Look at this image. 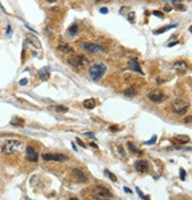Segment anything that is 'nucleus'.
I'll list each match as a JSON object with an SVG mask.
<instances>
[{
    "instance_id": "nucleus-1",
    "label": "nucleus",
    "mask_w": 192,
    "mask_h": 200,
    "mask_svg": "<svg viewBox=\"0 0 192 200\" xmlns=\"http://www.w3.org/2000/svg\"><path fill=\"white\" fill-rule=\"evenodd\" d=\"M25 149V145L22 141L18 140H8L2 144L1 151L5 155H13V154H19Z\"/></svg>"
},
{
    "instance_id": "nucleus-2",
    "label": "nucleus",
    "mask_w": 192,
    "mask_h": 200,
    "mask_svg": "<svg viewBox=\"0 0 192 200\" xmlns=\"http://www.w3.org/2000/svg\"><path fill=\"white\" fill-rule=\"evenodd\" d=\"M91 198L95 200H110L111 193L103 186H95L91 189Z\"/></svg>"
},
{
    "instance_id": "nucleus-3",
    "label": "nucleus",
    "mask_w": 192,
    "mask_h": 200,
    "mask_svg": "<svg viewBox=\"0 0 192 200\" xmlns=\"http://www.w3.org/2000/svg\"><path fill=\"white\" fill-rule=\"evenodd\" d=\"M189 106H190V105H189V102H187L186 100L179 99V98L174 99L171 102V109H172V111L176 114H179V116L186 113Z\"/></svg>"
},
{
    "instance_id": "nucleus-4",
    "label": "nucleus",
    "mask_w": 192,
    "mask_h": 200,
    "mask_svg": "<svg viewBox=\"0 0 192 200\" xmlns=\"http://www.w3.org/2000/svg\"><path fill=\"white\" fill-rule=\"evenodd\" d=\"M68 61L72 67H75V68H77V69L84 68V67L88 66V63H89L88 58L85 56H83V55H74V56L69 57Z\"/></svg>"
},
{
    "instance_id": "nucleus-5",
    "label": "nucleus",
    "mask_w": 192,
    "mask_h": 200,
    "mask_svg": "<svg viewBox=\"0 0 192 200\" xmlns=\"http://www.w3.org/2000/svg\"><path fill=\"white\" fill-rule=\"evenodd\" d=\"M106 71H107V68L104 64H94L89 69V75L94 81H97L98 79H101L104 75Z\"/></svg>"
},
{
    "instance_id": "nucleus-6",
    "label": "nucleus",
    "mask_w": 192,
    "mask_h": 200,
    "mask_svg": "<svg viewBox=\"0 0 192 200\" xmlns=\"http://www.w3.org/2000/svg\"><path fill=\"white\" fill-rule=\"evenodd\" d=\"M82 48L91 54H96V53H104L106 49L102 45H97V44H93V43H84L82 45Z\"/></svg>"
},
{
    "instance_id": "nucleus-7",
    "label": "nucleus",
    "mask_w": 192,
    "mask_h": 200,
    "mask_svg": "<svg viewBox=\"0 0 192 200\" xmlns=\"http://www.w3.org/2000/svg\"><path fill=\"white\" fill-rule=\"evenodd\" d=\"M148 98L153 102H163L166 99V95L161 91H152L148 93Z\"/></svg>"
},
{
    "instance_id": "nucleus-8",
    "label": "nucleus",
    "mask_w": 192,
    "mask_h": 200,
    "mask_svg": "<svg viewBox=\"0 0 192 200\" xmlns=\"http://www.w3.org/2000/svg\"><path fill=\"white\" fill-rule=\"evenodd\" d=\"M43 158L45 161H57V162H62V161H67L68 157L65 155H62V154H43Z\"/></svg>"
},
{
    "instance_id": "nucleus-9",
    "label": "nucleus",
    "mask_w": 192,
    "mask_h": 200,
    "mask_svg": "<svg viewBox=\"0 0 192 200\" xmlns=\"http://www.w3.org/2000/svg\"><path fill=\"white\" fill-rule=\"evenodd\" d=\"M25 151H26V160L30 162H37L38 161V153L32 148V147H26L25 148Z\"/></svg>"
},
{
    "instance_id": "nucleus-10",
    "label": "nucleus",
    "mask_w": 192,
    "mask_h": 200,
    "mask_svg": "<svg viewBox=\"0 0 192 200\" xmlns=\"http://www.w3.org/2000/svg\"><path fill=\"white\" fill-rule=\"evenodd\" d=\"M173 68H174V71L179 73V74H185L186 71H187V63L185 62V61H177L174 64H173Z\"/></svg>"
},
{
    "instance_id": "nucleus-11",
    "label": "nucleus",
    "mask_w": 192,
    "mask_h": 200,
    "mask_svg": "<svg viewBox=\"0 0 192 200\" xmlns=\"http://www.w3.org/2000/svg\"><path fill=\"white\" fill-rule=\"evenodd\" d=\"M134 167L140 173H146V171H148V162L146 160H139L135 162Z\"/></svg>"
},
{
    "instance_id": "nucleus-12",
    "label": "nucleus",
    "mask_w": 192,
    "mask_h": 200,
    "mask_svg": "<svg viewBox=\"0 0 192 200\" xmlns=\"http://www.w3.org/2000/svg\"><path fill=\"white\" fill-rule=\"evenodd\" d=\"M72 175L76 179V181H78V182H87V180H88L85 174L80 169H72Z\"/></svg>"
},
{
    "instance_id": "nucleus-13",
    "label": "nucleus",
    "mask_w": 192,
    "mask_h": 200,
    "mask_svg": "<svg viewBox=\"0 0 192 200\" xmlns=\"http://www.w3.org/2000/svg\"><path fill=\"white\" fill-rule=\"evenodd\" d=\"M128 67H129V69L133 71H135V73H139V74H144V71L141 69V67H140V64H139V62H137V60H131L129 62H128Z\"/></svg>"
},
{
    "instance_id": "nucleus-14",
    "label": "nucleus",
    "mask_w": 192,
    "mask_h": 200,
    "mask_svg": "<svg viewBox=\"0 0 192 200\" xmlns=\"http://www.w3.org/2000/svg\"><path fill=\"white\" fill-rule=\"evenodd\" d=\"M26 42L31 43L33 47H36V48H41V41L35 36V35H32V33H28L26 35Z\"/></svg>"
},
{
    "instance_id": "nucleus-15",
    "label": "nucleus",
    "mask_w": 192,
    "mask_h": 200,
    "mask_svg": "<svg viewBox=\"0 0 192 200\" xmlns=\"http://www.w3.org/2000/svg\"><path fill=\"white\" fill-rule=\"evenodd\" d=\"M57 49H58L59 51H62V53H65V54H71V53H74L72 47H70L67 43H61V44H58Z\"/></svg>"
},
{
    "instance_id": "nucleus-16",
    "label": "nucleus",
    "mask_w": 192,
    "mask_h": 200,
    "mask_svg": "<svg viewBox=\"0 0 192 200\" xmlns=\"http://www.w3.org/2000/svg\"><path fill=\"white\" fill-rule=\"evenodd\" d=\"M38 75H39V79L41 81H46L50 79V71L49 68H41V71H38Z\"/></svg>"
},
{
    "instance_id": "nucleus-17",
    "label": "nucleus",
    "mask_w": 192,
    "mask_h": 200,
    "mask_svg": "<svg viewBox=\"0 0 192 200\" xmlns=\"http://www.w3.org/2000/svg\"><path fill=\"white\" fill-rule=\"evenodd\" d=\"M50 110H54L55 112H58V113H67L69 111V109L67 106H63V105H55V106H51L49 107Z\"/></svg>"
},
{
    "instance_id": "nucleus-18",
    "label": "nucleus",
    "mask_w": 192,
    "mask_h": 200,
    "mask_svg": "<svg viewBox=\"0 0 192 200\" xmlns=\"http://www.w3.org/2000/svg\"><path fill=\"white\" fill-rule=\"evenodd\" d=\"M95 100L94 99H87L83 101V106L85 107V109H88V110H91V109H94L95 107Z\"/></svg>"
},
{
    "instance_id": "nucleus-19",
    "label": "nucleus",
    "mask_w": 192,
    "mask_h": 200,
    "mask_svg": "<svg viewBox=\"0 0 192 200\" xmlns=\"http://www.w3.org/2000/svg\"><path fill=\"white\" fill-rule=\"evenodd\" d=\"M174 28H177V24H173V25H167V26H164V28H161V29L154 30V35H160V33H163V32L167 31V30H170V29H174Z\"/></svg>"
},
{
    "instance_id": "nucleus-20",
    "label": "nucleus",
    "mask_w": 192,
    "mask_h": 200,
    "mask_svg": "<svg viewBox=\"0 0 192 200\" xmlns=\"http://www.w3.org/2000/svg\"><path fill=\"white\" fill-rule=\"evenodd\" d=\"M137 94V91H135V87L134 86H131L129 88H127L124 91V95L126 97H134Z\"/></svg>"
},
{
    "instance_id": "nucleus-21",
    "label": "nucleus",
    "mask_w": 192,
    "mask_h": 200,
    "mask_svg": "<svg viewBox=\"0 0 192 200\" xmlns=\"http://www.w3.org/2000/svg\"><path fill=\"white\" fill-rule=\"evenodd\" d=\"M11 125H13V126H23L24 125V120L20 119V118H13L11 120Z\"/></svg>"
},
{
    "instance_id": "nucleus-22",
    "label": "nucleus",
    "mask_w": 192,
    "mask_h": 200,
    "mask_svg": "<svg viewBox=\"0 0 192 200\" xmlns=\"http://www.w3.org/2000/svg\"><path fill=\"white\" fill-rule=\"evenodd\" d=\"M77 31H78V28H77V24H72L70 28H69V30H68V33L69 35H71V36H75L76 33H77Z\"/></svg>"
},
{
    "instance_id": "nucleus-23",
    "label": "nucleus",
    "mask_w": 192,
    "mask_h": 200,
    "mask_svg": "<svg viewBox=\"0 0 192 200\" xmlns=\"http://www.w3.org/2000/svg\"><path fill=\"white\" fill-rule=\"evenodd\" d=\"M104 174H106V175H107V176L109 178V179H110V180H111V181H114V182H116V181H118V179H116V176H115V175H114L113 173H110V171H108V169H106V171H104Z\"/></svg>"
},
{
    "instance_id": "nucleus-24",
    "label": "nucleus",
    "mask_w": 192,
    "mask_h": 200,
    "mask_svg": "<svg viewBox=\"0 0 192 200\" xmlns=\"http://www.w3.org/2000/svg\"><path fill=\"white\" fill-rule=\"evenodd\" d=\"M128 147H129L131 151H133V153H135V154H139V153H140V150L137 149V147H135L132 142H128Z\"/></svg>"
},
{
    "instance_id": "nucleus-25",
    "label": "nucleus",
    "mask_w": 192,
    "mask_h": 200,
    "mask_svg": "<svg viewBox=\"0 0 192 200\" xmlns=\"http://www.w3.org/2000/svg\"><path fill=\"white\" fill-rule=\"evenodd\" d=\"M179 174H180V180H181V181H185V179H186V171H184L183 168H180Z\"/></svg>"
},
{
    "instance_id": "nucleus-26",
    "label": "nucleus",
    "mask_w": 192,
    "mask_h": 200,
    "mask_svg": "<svg viewBox=\"0 0 192 200\" xmlns=\"http://www.w3.org/2000/svg\"><path fill=\"white\" fill-rule=\"evenodd\" d=\"M178 142H180V143H187V142H190V138L186 136V137H177L176 138Z\"/></svg>"
},
{
    "instance_id": "nucleus-27",
    "label": "nucleus",
    "mask_w": 192,
    "mask_h": 200,
    "mask_svg": "<svg viewBox=\"0 0 192 200\" xmlns=\"http://www.w3.org/2000/svg\"><path fill=\"white\" fill-rule=\"evenodd\" d=\"M137 194L140 195V198H141L142 200H150L147 197H146V195H145V194H144V193H142V192H141V189H140L139 187H137Z\"/></svg>"
},
{
    "instance_id": "nucleus-28",
    "label": "nucleus",
    "mask_w": 192,
    "mask_h": 200,
    "mask_svg": "<svg viewBox=\"0 0 192 200\" xmlns=\"http://www.w3.org/2000/svg\"><path fill=\"white\" fill-rule=\"evenodd\" d=\"M128 20H129L131 23H135V13H134V12L128 13Z\"/></svg>"
},
{
    "instance_id": "nucleus-29",
    "label": "nucleus",
    "mask_w": 192,
    "mask_h": 200,
    "mask_svg": "<svg viewBox=\"0 0 192 200\" xmlns=\"http://www.w3.org/2000/svg\"><path fill=\"white\" fill-rule=\"evenodd\" d=\"M118 150H119V154H121V156L124 157H126V153H124V148L120 145V147H118Z\"/></svg>"
},
{
    "instance_id": "nucleus-30",
    "label": "nucleus",
    "mask_w": 192,
    "mask_h": 200,
    "mask_svg": "<svg viewBox=\"0 0 192 200\" xmlns=\"http://www.w3.org/2000/svg\"><path fill=\"white\" fill-rule=\"evenodd\" d=\"M109 130L111 131V132H116V131L120 130V128H119L118 125H111V126H109Z\"/></svg>"
},
{
    "instance_id": "nucleus-31",
    "label": "nucleus",
    "mask_w": 192,
    "mask_h": 200,
    "mask_svg": "<svg viewBox=\"0 0 192 200\" xmlns=\"http://www.w3.org/2000/svg\"><path fill=\"white\" fill-rule=\"evenodd\" d=\"M153 14H154V16H157V17H159V18H161V19H164V14L161 13L160 11H154Z\"/></svg>"
},
{
    "instance_id": "nucleus-32",
    "label": "nucleus",
    "mask_w": 192,
    "mask_h": 200,
    "mask_svg": "<svg viewBox=\"0 0 192 200\" xmlns=\"http://www.w3.org/2000/svg\"><path fill=\"white\" fill-rule=\"evenodd\" d=\"M155 141H157V136H153L151 141H147V142H145V144H154V143H155Z\"/></svg>"
},
{
    "instance_id": "nucleus-33",
    "label": "nucleus",
    "mask_w": 192,
    "mask_h": 200,
    "mask_svg": "<svg viewBox=\"0 0 192 200\" xmlns=\"http://www.w3.org/2000/svg\"><path fill=\"white\" fill-rule=\"evenodd\" d=\"M76 141H77V143H78V144H80V145H81L82 148H85V143L82 142V141H81L80 138H76Z\"/></svg>"
},
{
    "instance_id": "nucleus-34",
    "label": "nucleus",
    "mask_w": 192,
    "mask_h": 200,
    "mask_svg": "<svg viewBox=\"0 0 192 200\" xmlns=\"http://www.w3.org/2000/svg\"><path fill=\"white\" fill-rule=\"evenodd\" d=\"M26 84H28V79H22L20 82H19V85L20 86H24V85H26Z\"/></svg>"
},
{
    "instance_id": "nucleus-35",
    "label": "nucleus",
    "mask_w": 192,
    "mask_h": 200,
    "mask_svg": "<svg viewBox=\"0 0 192 200\" xmlns=\"http://www.w3.org/2000/svg\"><path fill=\"white\" fill-rule=\"evenodd\" d=\"M100 12H101V13H108V9H107V7H102V9H100Z\"/></svg>"
},
{
    "instance_id": "nucleus-36",
    "label": "nucleus",
    "mask_w": 192,
    "mask_h": 200,
    "mask_svg": "<svg viewBox=\"0 0 192 200\" xmlns=\"http://www.w3.org/2000/svg\"><path fill=\"white\" fill-rule=\"evenodd\" d=\"M124 192H126V193H129V194L132 193V189H129L128 187H124Z\"/></svg>"
},
{
    "instance_id": "nucleus-37",
    "label": "nucleus",
    "mask_w": 192,
    "mask_h": 200,
    "mask_svg": "<svg viewBox=\"0 0 192 200\" xmlns=\"http://www.w3.org/2000/svg\"><path fill=\"white\" fill-rule=\"evenodd\" d=\"M10 35H11V26L8 25L7 26V36H10Z\"/></svg>"
},
{
    "instance_id": "nucleus-38",
    "label": "nucleus",
    "mask_w": 192,
    "mask_h": 200,
    "mask_svg": "<svg viewBox=\"0 0 192 200\" xmlns=\"http://www.w3.org/2000/svg\"><path fill=\"white\" fill-rule=\"evenodd\" d=\"M85 135H87V136H90V137H93V138L95 137V136H94V133H91V132H87Z\"/></svg>"
},
{
    "instance_id": "nucleus-39",
    "label": "nucleus",
    "mask_w": 192,
    "mask_h": 200,
    "mask_svg": "<svg viewBox=\"0 0 192 200\" xmlns=\"http://www.w3.org/2000/svg\"><path fill=\"white\" fill-rule=\"evenodd\" d=\"M89 145H90V147H93V148H96V149H97V145H96L95 143H91V142H90V143H89Z\"/></svg>"
},
{
    "instance_id": "nucleus-40",
    "label": "nucleus",
    "mask_w": 192,
    "mask_h": 200,
    "mask_svg": "<svg viewBox=\"0 0 192 200\" xmlns=\"http://www.w3.org/2000/svg\"><path fill=\"white\" fill-rule=\"evenodd\" d=\"M172 9L170 7V6H165V11H171Z\"/></svg>"
},
{
    "instance_id": "nucleus-41",
    "label": "nucleus",
    "mask_w": 192,
    "mask_h": 200,
    "mask_svg": "<svg viewBox=\"0 0 192 200\" xmlns=\"http://www.w3.org/2000/svg\"><path fill=\"white\" fill-rule=\"evenodd\" d=\"M177 43H178V42H172L171 44H170V45H168V47H173V45H176Z\"/></svg>"
},
{
    "instance_id": "nucleus-42",
    "label": "nucleus",
    "mask_w": 192,
    "mask_h": 200,
    "mask_svg": "<svg viewBox=\"0 0 192 200\" xmlns=\"http://www.w3.org/2000/svg\"><path fill=\"white\" fill-rule=\"evenodd\" d=\"M72 148H74V150H77V148H76V145H75V143H72Z\"/></svg>"
},
{
    "instance_id": "nucleus-43",
    "label": "nucleus",
    "mask_w": 192,
    "mask_h": 200,
    "mask_svg": "<svg viewBox=\"0 0 192 200\" xmlns=\"http://www.w3.org/2000/svg\"><path fill=\"white\" fill-rule=\"evenodd\" d=\"M48 2H55V1H57V0H46Z\"/></svg>"
},
{
    "instance_id": "nucleus-44",
    "label": "nucleus",
    "mask_w": 192,
    "mask_h": 200,
    "mask_svg": "<svg viewBox=\"0 0 192 200\" xmlns=\"http://www.w3.org/2000/svg\"><path fill=\"white\" fill-rule=\"evenodd\" d=\"M172 1H173V2H180L181 0H172Z\"/></svg>"
},
{
    "instance_id": "nucleus-45",
    "label": "nucleus",
    "mask_w": 192,
    "mask_h": 200,
    "mask_svg": "<svg viewBox=\"0 0 192 200\" xmlns=\"http://www.w3.org/2000/svg\"><path fill=\"white\" fill-rule=\"evenodd\" d=\"M70 200H78V199H77V198H71Z\"/></svg>"
},
{
    "instance_id": "nucleus-46",
    "label": "nucleus",
    "mask_w": 192,
    "mask_h": 200,
    "mask_svg": "<svg viewBox=\"0 0 192 200\" xmlns=\"http://www.w3.org/2000/svg\"><path fill=\"white\" fill-rule=\"evenodd\" d=\"M26 200H31V199H28H28H26Z\"/></svg>"
},
{
    "instance_id": "nucleus-47",
    "label": "nucleus",
    "mask_w": 192,
    "mask_h": 200,
    "mask_svg": "<svg viewBox=\"0 0 192 200\" xmlns=\"http://www.w3.org/2000/svg\"><path fill=\"white\" fill-rule=\"evenodd\" d=\"M96 1H100V0H96Z\"/></svg>"
}]
</instances>
